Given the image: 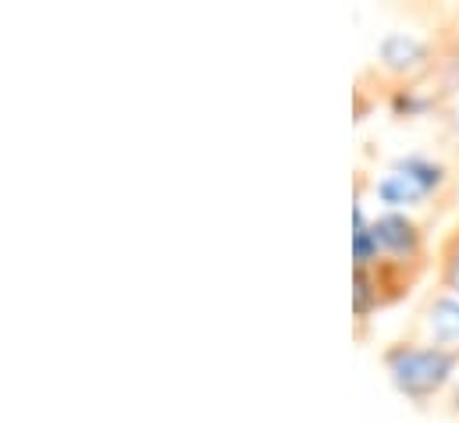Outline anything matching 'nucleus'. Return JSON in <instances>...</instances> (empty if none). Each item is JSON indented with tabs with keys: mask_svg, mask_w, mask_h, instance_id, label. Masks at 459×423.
I'll use <instances>...</instances> for the list:
<instances>
[{
	"mask_svg": "<svg viewBox=\"0 0 459 423\" xmlns=\"http://www.w3.org/2000/svg\"><path fill=\"white\" fill-rule=\"evenodd\" d=\"M381 367L399 399H406L413 410H431L435 402H446L456 384L459 349H442L403 334L385 345Z\"/></svg>",
	"mask_w": 459,
	"mask_h": 423,
	"instance_id": "obj_1",
	"label": "nucleus"
},
{
	"mask_svg": "<svg viewBox=\"0 0 459 423\" xmlns=\"http://www.w3.org/2000/svg\"><path fill=\"white\" fill-rule=\"evenodd\" d=\"M435 57H438V36L395 29L377 39V47L359 75V86L367 93H374L377 100H385L399 90L424 86L435 75Z\"/></svg>",
	"mask_w": 459,
	"mask_h": 423,
	"instance_id": "obj_2",
	"label": "nucleus"
},
{
	"mask_svg": "<svg viewBox=\"0 0 459 423\" xmlns=\"http://www.w3.org/2000/svg\"><path fill=\"white\" fill-rule=\"evenodd\" d=\"M374 235L381 246V263L395 267L410 281H420L431 271L435 253H431L428 224L417 213L374 211Z\"/></svg>",
	"mask_w": 459,
	"mask_h": 423,
	"instance_id": "obj_3",
	"label": "nucleus"
},
{
	"mask_svg": "<svg viewBox=\"0 0 459 423\" xmlns=\"http://www.w3.org/2000/svg\"><path fill=\"white\" fill-rule=\"evenodd\" d=\"M385 168L395 171V175H403L406 182H413L424 193V200L431 203L435 217L446 211V207H453V200H456L459 193V168L453 160H446L442 153L406 150V153L388 157Z\"/></svg>",
	"mask_w": 459,
	"mask_h": 423,
	"instance_id": "obj_4",
	"label": "nucleus"
},
{
	"mask_svg": "<svg viewBox=\"0 0 459 423\" xmlns=\"http://www.w3.org/2000/svg\"><path fill=\"white\" fill-rule=\"evenodd\" d=\"M406 338H417V341H431V345H442V349H459V296L456 292H446V289H431L413 317L406 324Z\"/></svg>",
	"mask_w": 459,
	"mask_h": 423,
	"instance_id": "obj_5",
	"label": "nucleus"
},
{
	"mask_svg": "<svg viewBox=\"0 0 459 423\" xmlns=\"http://www.w3.org/2000/svg\"><path fill=\"white\" fill-rule=\"evenodd\" d=\"M438 36V57H435V75H431V90L442 97V104H459V29L446 25Z\"/></svg>",
	"mask_w": 459,
	"mask_h": 423,
	"instance_id": "obj_6",
	"label": "nucleus"
},
{
	"mask_svg": "<svg viewBox=\"0 0 459 423\" xmlns=\"http://www.w3.org/2000/svg\"><path fill=\"white\" fill-rule=\"evenodd\" d=\"M377 310H385V299H381L374 271H352V324H356V338H367V324L377 317Z\"/></svg>",
	"mask_w": 459,
	"mask_h": 423,
	"instance_id": "obj_7",
	"label": "nucleus"
},
{
	"mask_svg": "<svg viewBox=\"0 0 459 423\" xmlns=\"http://www.w3.org/2000/svg\"><path fill=\"white\" fill-rule=\"evenodd\" d=\"M435 278H438V289L456 292L459 296V224L453 231H446L442 242H438V253H435Z\"/></svg>",
	"mask_w": 459,
	"mask_h": 423,
	"instance_id": "obj_8",
	"label": "nucleus"
},
{
	"mask_svg": "<svg viewBox=\"0 0 459 423\" xmlns=\"http://www.w3.org/2000/svg\"><path fill=\"white\" fill-rule=\"evenodd\" d=\"M438 132H442V139L459 153V104L446 107V110L438 114Z\"/></svg>",
	"mask_w": 459,
	"mask_h": 423,
	"instance_id": "obj_9",
	"label": "nucleus"
},
{
	"mask_svg": "<svg viewBox=\"0 0 459 423\" xmlns=\"http://www.w3.org/2000/svg\"><path fill=\"white\" fill-rule=\"evenodd\" d=\"M442 406H446V413H449V420L459 423V377H456V384H453V392L446 395V402H442Z\"/></svg>",
	"mask_w": 459,
	"mask_h": 423,
	"instance_id": "obj_10",
	"label": "nucleus"
}]
</instances>
